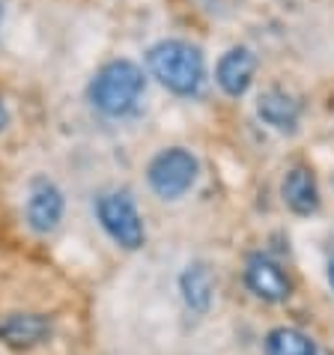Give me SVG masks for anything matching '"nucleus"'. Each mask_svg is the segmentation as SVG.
I'll return each instance as SVG.
<instances>
[{"label": "nucleus", "mask_w": 334, "mask_h": 355, "mask_svg": "<svg viewBox=\"0 0 334 355\" xmlns=\"http://www.w3.org/2000/svg\"><path fill=\"white\" fill-rule=\"evenodd\" d=\"M150 75L176 96H197L206 81V63L197 45L182 39H161L146 51Z\"/></svg>", "instance_id": "f257e3e1"}, {"label": "nucleus", "mask_w": 334, "mask_h": 355, "mask_svg": "<svg viewBox=\"0 0 334 355\" xmlns=\"http://www.w3.org/2000/svg\"><path fill=\"white\" fill-rule=\"evenodd\" d=\"M146 78L132 60L105 63L90 81V102L105 116H129L143 98Z\"/></svg>", "instance_id": "f03ea898"}, {"label": "nucleus", "mask_w": 334, "mask_h": 355, "mask_svg": "<svg viewBox=\"0 0 334 355\" xmlns=\"http://www.w3.org/2000/svg\"><path fill=\"white\" fill-rule=\"evenodd\" d=\"M200 164L197 159L182 150V146H170L161 150L146 167V182L150 189L161 197V200H179L185 191H191V185L197 182Z\"/></svg>", "instance_id": "7ed1b4c3"}, {"label": "nucleus", "mask_w": 334, "mask_h": 355, "mask_svg": "<svg viewBox=\"0 0 334 355\" xmlns=\"http://www.w3.org/2000/svg\"><path fill=\"white\" fill-rule=\"evenodd\" d=\"M96 218L102 230L125 251H137L146 242V227L134 200L125 191H111L96 200Z\"/></svg>", "instance_id": "20e7f679"}, {"label": "nucleus", "mask_w": 334, "mask_h": 355, "mask_svg": "<svg viewBox=\"0 0 334 355\" xmlns=\"http://www.w3.org/2000/svg\"><path fill=\"white\" fill-rule=\"evenodd\" d=\"M63 209H66L63 191L51 180L36 176L30 182V191H27V224H30V230L33 233L57 230V224L63 221Z\"/></svg>", "instance_id": "39448f33"}, {"label": "nucleus", "mask_w": 334, "mask_h": 355, "mask_svg": "<svg viewBox=\"0 0 334 355\" xmlns=\"http://www.w3.org/2000/svg\"><path fill=\"white\" fill-rule=\"evenodd\" d=\"M245 284H248V290L257 295V299L272 302V304L283 302L292 290L287 272H283L281 263H274L269 254H254V257H248V263H245Z\"/></svg>", "instance_id": "423d86ee"}, {"label": "nucleus", "mask_w": 334, "mask_h": 355, "mask_svg": "<svg viewBox=\"0 0 334 355\" xmlns=\"http://www.w3.org/2000/svg\"><path fill=\"white\" fill-rule=\"evenodd\" d=\"M254 72H257V57H254L251 48H230V51L218 60L215 81H218V87L227 96L239 98V96L248 93Z\"/></svg>", "instance_id": "0eeeda50"}, {"label": "nucleus", "mask_w": 334, "mask_h": 355, "mask_svg": "<svg viewBox=\"0 0 334 355\" xmlns=\"http://www.w3.org/2000/svg\"><path fill=\"white\" fill-rule=\"evenodd\" d=\"M48 334H51V320L42 313H6L0 320V340L15 349L36 347Z\"/></svg>", "instance_id": "6e6552de"}, {"label": "nucleus", "mask_w": 334, "mask_h": 355, "mask_svg": "<svg viewBox=\"0 0 334 355\" xmlns=\"http://www.w3.org/2000/svg\"><path fill=\"white\" fill-rule=\"evenodd\" d=\"M283 203L290 206L296 215H313L319 209V189L317 180L308 167H292V171L283 176Z\"/></svg>", "instance_id": "1a4fd4ad"}, {"label": "nucleus", "mask_w": 334, "mask_h": 355, "mask_svg": "<svg viewBox=\"0 0 334 355\" xmlns=\"http://www.w3.org/2000/svg\"><path fill=\"white\" fill-rule=\"evenodd\" d=\"M257 114H260L263 123L272 125V129H278V132H296L301 107H299L296 98L287 96L283 90H269V93L260 96Z\"/></svg>", "instance_id": "9d476101"}, {"label": "nucleus", "mask_w": 334, "mask_h": 355, "mask_svg": "<svg viewBox=\"0 0 334 355\" xmlns=\"http://www.w3.org/2000/svg\"><path fill=\"white\" fill-rule=\"evenodd\" d=\"M212 290H215L212 272L206 269L203 263H194V266H188V269L179 275V293H182L185 304H188L194 313H206V311H209Z\"/></svg>", "instance_id": "9b49d317"}, {"label": "nucleus", "mask_w": 334, "mask_h": 355, "mask_svg": "<svg viewBox=\"0 0 334 355\" xmlns=\"http://www.w3.org/2000/svg\"><path fill=\"white\" fill-rule=\"evenodd\" d=\"M266 355H319V347L292 325H278L266 334Z\"/></svg>", "instance_id": "f8f14e48"}, {"label": "nucleus", "mask_w": 334, "mask_h": 355, "mask_svg": "<svg viewBox=\"0 0 334 355\" xmlns=\"http://www.w3.org/2000/svg\"><path fill=\"white\" fill-rule=\"evenodd\" d=\"M6 125V107H3V102H0V129Z\"/></svg>", "instance_id": "ddd939ff"}, {"label": "nucleus", "mask_w": 334, "mask_h": 355, "mask_svg": "<svg viewBox=\"0 0 334 355\" xmlns=\"http://www.w3.org/2000/svg\"><path fill=\"white\" fill-rule=\"evenodd\" d=\"M328 284H331V287H334V260L328 263Z\"/></svg>", "instance_id": "4468645a"}, {"label": "nucleus", "mask_w": 334, "mask_h": 355, "mask_svg": "<svg viewBox=\"0 0 334 355\" xmlns=\"http://www.w3.org/2000/svg\"><path fill=\"white\" fill-rule=\"evenodd\" d=\"M0 15H3V9H0Z\"/></svg>", "instance_id": "2eb2a0df"}]
</instances>
